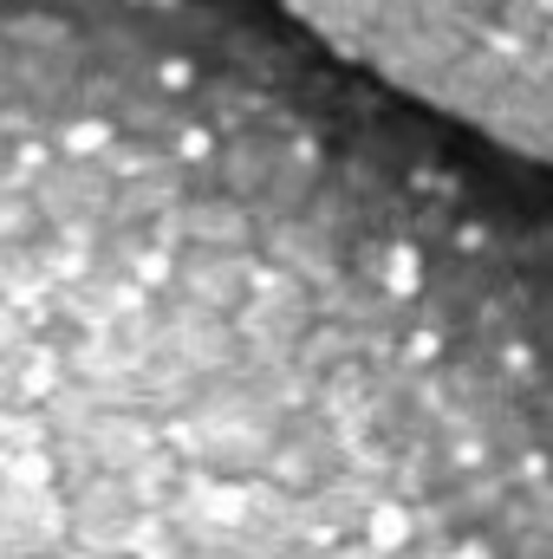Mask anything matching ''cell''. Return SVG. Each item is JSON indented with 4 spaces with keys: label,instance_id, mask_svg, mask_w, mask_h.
<instances>
[{
    "label": "cell",
    "instance_id": "obj_2",
    "mask_svg": "<svg viewBox=\"0 0 553 559\" xmlns=\"http://www.w3.org/2000/svg\"><path fill=\"white\" fill-rule=\"evenodd\" d=\"M423 111L553 169V0H274Z\"/></svg>",
    "mask_w": 553,
    "mask_h": 559
},
{
    "label": "cell",
    "instance_id": "obj_1",
    "mask_svg": "<svg viewBox=\"0 0 553 559\" xmlns=\"http://www.w3.org/2000/svg\"><path fill=\"white\" fill-rule=\"evenodd\" d=\"M0 559H553V169L274 0H0Z\"/></svg>",
    "mask_w": 553,
    "mask_h": 559
}]
</instances>
